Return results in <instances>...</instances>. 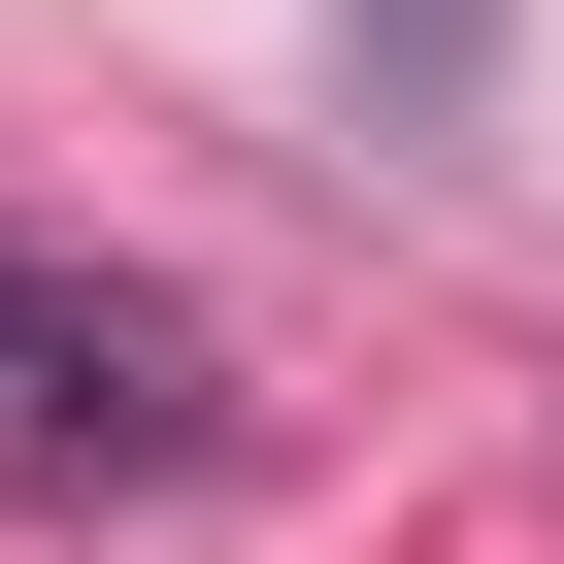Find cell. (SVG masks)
<instances>
[{"label":"cell","instance_id":"1","mask_svg":"<svg viewBox=\"0 0 564 564\" xmlns=\"http://www.w3.org/2000/svg\"><path fill=\"white\" fill-rule=\"evenodd\" d=\"M0 399H133V366H100L67 300H34V265H0Z\"/></svg>","mask_w":564,"mask_h":564}]
</instances>
